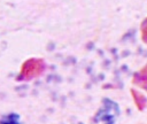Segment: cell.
I'll return each instance as SVG.
<instances>
[{"instance_id": "obj_2", "label": "cell", "mask_w": 147, "mask_h": 124, "mask_svg": "<svg viewBox=\"0 0 147 124\" xmlns=\"http://www.w3.org/2000/svg\"><path fill=\"white\" fill-rule=\"evenodd\" d=\"M132 83L138 87H141L145 91H147V65L133 75Z\"/></svg>"}, {"instance_id": "obj_4", "label": "cell", "mask_w": 147, "mask_h": 124, "mask_svg": "<svg viewBox=\"0 0 147 124\" xmlns=\"http://www.w3.org/2000/svg\"><path fill=\"white\" fill-rule=\"evenodd\" d=\"M141 39L144 42H147V17L141 23Z\"/></svg>"}, {"instance_id": "obj_1", "label": "cell", "mask_w": 147, "mask_h": 124, "mask_svg": "<svg viewBox=\"0 0 147 124\" xmlns=\"http://www.w3.org/2000/svg\"><path fill=\"white\" fill-rule=\"evenodd\" d=\"M45 69H46V64L44 60L31 57L22 64L17 79L18 80H31L33 78L39 77L45 71Z\"/></svg>"}, {"instance_id": "obj_3", "label": "cell", "mask_w": 147, "mask_h": 124, "mask_svg": "<svg viewBox=\"0 0 147 124\" xmlns=\"http://www.w3.org/2000/svg\"><path fill=\"white\" fill-rule=\"evenodd\" d=\"M131 93H132V98H133V101H134L137 108L139 110H144L146 108V106H147L146 96L142 93H140V92H138L136 90H131Z\"/></svg>"}]
</instances>
